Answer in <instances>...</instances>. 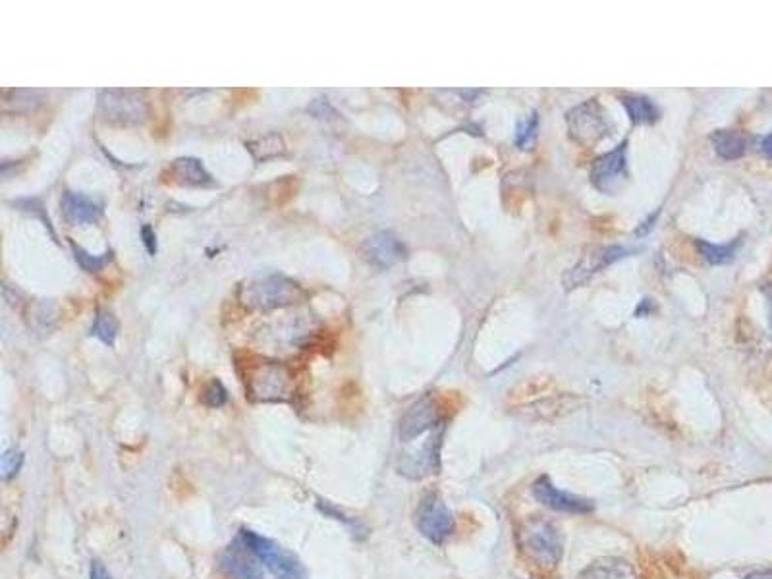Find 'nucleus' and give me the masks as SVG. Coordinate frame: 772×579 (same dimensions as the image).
<instances>
[{"label": "nucleus", "mask_w": 772, "mask_h": 579, "mask_svg": "<svg viewBox=\"0 0 772 579\" xmlns=\"http://www.w3.org/2000/svg\"><path fill=\"white\" fill-rule=\"evenodd\" d=\"M292 371L284 363L259 361L248 365L244 379L246 392L253 402H284L294 390Z\"/></svg>", "instance_id": "obj_1"}, {"label": "nucleus", "mask_w": 772, "mask_h": 579, "mask_svg": "<svg viewBox=\"0 0 772 579\" xmlns=\"http://www.w3.org/2000/svg\"><path fill=\"white\" fill-rule=\"evenodd\" d=\"M518 543L525 556L541 568H556L562 560V541L556 527L541 520H527L518 533Z\"/></svg>", "instance_id": "obj_2"}, {"label": "nucleus", "mask_w": 772, "mask_h": 579, "mask_svg": "<svg viewBox=\"0 0 772 579\" xmlns=\"http://www.w3.org/2000/svg\"><path fill=\"white\" fill-rule=\"evenodd\" d=\"M240 296L244 305L251 309L269 311L276 307L298 304L300 300H304L305 292L290 278L267 276L246 284Z\"/></svg>", "instance_id": "obj_3"}, {"label": "nucleus", "mask_w": 772, "mask_h": 579, "mask_svg": "<svg viewBox=\"0 0 772 579\" xmlns=\"http://www.w3.org/2000/svg\"><path fill=\"white\" fill-rule=\"evenodd\" d=\"M244 547L248 549L261 564H265L278 579H307L304 564L292 554L276 545L275 541L261 537L253 531H242Z\"/></svg>", "instance_id": "obj_4"}, {"label": "nucleus", "mask_w": 772, "mask_h": 579, "mask_svg": "<svg viewBox=\"0 0 772 579\" xmlns=\"http://www.w3.org/2000/svg\"><path fill=\"white\" fill-rule=\"evenodd\" d=\"M417 527L425 539L442 545L454 533V514L437 493H429L417 508Z\"/></svg>", "instance_id": "obj_5"}, {"label": "nucleus", "mask_w": 772, "mask_h": 579, "mask_svg": "<svg viewBox=\"0 0 772 579\" xmlns=\"http://www.w3.org/2000/svg\"><path fill=\"white\" fill-rule=\"evenodd\" d=\"M568 128L570 136L579 145H595L601 139L607 138V116L597 99L585 101L576 109L568 112Z\"/></svg>", "instance_id": "obj_6"}, {"label": "nucleus", "mask_w": 772, "mask_h": 579, "mask_svg": "<svg viewBox=\"0 0 772 579\" xmlns=\"http://www.w3.org/2000/svg\"><path fill=\"white\" fill-rule=\"evenodd\" d=\"M101 111L120 124H141L147 118V103L139 91L111 89L101 95Z\"/></svg>", "instance_id": "obj_7"}, {"label": "nucleus", "mask_w": 772, "mask_h": 579, "mask_svg": "<svg viewBox=\"0 0 772 579\" xmlns=\"http://www.w3.org/2000/svg\"><path fill=\"white\" fill-rule=\"evenodd\" d=\"M628 143L624 141L616 149H612L607 155L599 157L591 168V182L593 186L603 193H614L628 176V159H626Z\"/></svg>", "instance_id": "obj_8"}, {"label": "nucleus", "mask_w": 772, "mask_h": 579, "mask_svg": "<svg viewBox=\"0 0 772 579\" xmlns=\"http://www.w3.org/2000/svg\"><path fill=\"white\" fill-rule=\"evenodd\" d=\"M441 425L439 406L431 396L417 400L400 421V441L414 442Z\"/></svg>", "instance_id": "obj_9"}, {"label": "nucleus", "mask_w": 772, "mask_h": 579, "mask_svg": "<svg viewBox=\"0 0 772 579\" xmlns=\"http://www.w3.org/2000/svg\"><path fill=\"white\" fill-rule=\"evenodd\" d=\"M533 497L543 506L551 508L554 512H564V514H589L593 512V502L587 498L570 495L566 491H560L554 487L549 477H539L533 483Z\"/></svg>", "instance_id": "obj_10"}, {"label": "nucleus", "mask_w": 772, "mask_h": 579, "mask_svg": "<svg viewBox=\"0 0 772 579\" xmlns=\"http://www.w3.org/2000/svg\"><path fill=\"white\" fill-rule=\"evenodd\" d=\"M361 253L373 267L388 269L406 257V248L392 232H379L363 244Z\"/></svg>", "instance_id": "obj_11"}, {"label": "nucleus", "mask_w": 772, "mask_h": 579, "mask_svg": "<svg viewBox=\"0 0 772 579\" xmlns=\"http://www.w3.org/2000/svg\"><path fill=\"white\" fill-rule=\"evenodd\" d=\"M628 249L618 248V246H610V248L593 249L589 255H585L579 265H576L568 275H566V286L568 288H578L581 284H585L591 276L595 273H599L601 269H605L608 265H612L614 261L626 257Z\"/></svg>", "instance_id": "obj_12"}, {"label": "nucleus", "mask_w": 772, "mask_h": 579, "mask_svg": "<svg viewBox=\"0 0 772 579\" xmlns=\"http://www.w3.org/2000/svg\"><path fill=\"white\" fill-rule=\"evenodd\" d=\"M62 215L70 224H93L103 215V207L83 193L66 192L62 195Z\"/></svg>", "instance_id": "obj_13"}, {"label": "nucleus", "mask_w": 772, "mask_h": 579, "mask_svg": "<svg viewBox=\"0 0 772 579\" xmlns=\"http://www.w3.org/2000/svg\"><path fill=\"white\" fill-rule=\"evenodd\" d=\"M259 564L261 562L249 551L230 547L228 551L222 552V572L230 579H265Z\"/></svg>", "instance_id": "obj_14"}, {"label": "nucleus", "mask_w": 772, "mask_h": 579, "mask_svg": "<svg viewBox=\"0 0 772 579\" xmlns=\"http://www.w3.org/2000/svg\"><path fill=\"white\" fill-rule=\"evenodd\" d=\"M168 180L178 186H188V188H205L213 184L211 174L201 165V161L193 157H184L176 159L172 165L168 166Z\"/></svg>", "instance_id": "obj_15"}, {"label": "nucleus", "mask_w": 772, "mask_h": 579, "mask_svg": "<svg viewBox=\"0 0 772 579\" xmlns=\"http://www.w3.org/2000/svg\"><path fill=\"white\" fill-rule=\"evenodd\" d=\"M579 579H637V572L622 558H603L585 568Z\"/></svg>", "instance_id": "obj_16"}, {"label": "nucleus", "mask_w": 772, "mask_h": 579, "mask_svg": "<svg viewBox=\"0 0 772 579\" xmlns=\"http://www.w3.org/2000/svg\"><path fill=\"white\" fill-rule=\"evenodd\" d=\"M711 141L718 157L724 161L742 159L747 151V138L736 130H718L711 136Z\"/></svg>", "instance_id": "obj_17"}, {"label": "nucleus", "mask_w": 772, "mask_h": 579, "mask_svg": "<svg viewBox=\"0 0 772 579\" xmlns=\"http://www.w3.org/2000/svg\"><path fill=\"white\" fill-rule=\"evenodd\" d=\"M622 103L626 107V111L630 114L632 122L637 126H651L659 120L661 112L657 109V105L647 99V97H641V95H624L622 97Z\"/></svg>", "instance_id": "obj_18"}, {"label": "nucleus", "mask_w": 772, "mask_h": 579, "mask_svg": "<svg viewBox=\"0 0 772 579\" xmlns=\"http://www.w3.org/2000/svg\"><path fill=\"white\" fill-rule=\"evenodd\" d=\"M740 246V240H734L732 244H709V242H703V240H697V249L699 253L703 255V259L711 265H726L734 259L736 251Z\"/></svg>", "instance_id": "obj_19"}, {"label": "nucleus", "mask_w": 772, "mask_h": 579, "mask_svg": "<svg viewBox=\"0 0 772 579\" xmlns=\"http://www.w3.org/2000/svg\"><path fill=\"white\" fill-rule=\"evenodd\" d=\"M91 334L95 338H99L101 342H105L107 346L114 344L116 334H118V321H116V317L112 315L111 311H107V309H99L97 311L95 323L91 327Z\"/></svg>", "instance_id": "obj_20"}, {"label": "nucleus", "mask_w": 772, "mask_h": 579, "mask_svg": "<svg viewBox=\"0 0 772 579\" xmlns=\"http://www.w3.org/2000/svg\"><path fill=\"white\" fill-rule=\"evenodd\" d=\"M72 251H74V257L80 263V267H82L83 271H87V273H101L111 263V253L91 255V253H87L85 249L76 246V244H72Z\"/></svg>", "instance_id": "obj_21"}, {"label": "nucleus", "mask_w": 772, "mask_h": 579, "mask_svg": "<svg viewBox=\"0 0 772 579\" xmlns=\"http://www.w3.org/2000/svg\"><path fill=\"white\" fill-rule=\"evenodd\" d=\"M537 124H539V118H537V112H531L527 114L524 120L518 124V132H516V145L520 149H529L535 141L537 136Z\"/></svg>", "instance_id": "obj_22"}, {"label": "nucleus", "mask_w": 772, "mask_h": 579, "mask_svg": "<svg viewBox=\"0 0 772 579\" xmlns=\"http://www.w3.org/2000/svg\"><path fill=\"white\" fill-rule=\"evenodd\" d=\"M22 464H24V454L20 450H16V448L6 450L2 456V464H0L4 481H10L12 477H16L18 471L22 469Z\"/></svg>", "instance_id": "obj_23"}, {"label": "nucleus", "mask_w": 772, "mask_h": 579, "mask_svg": "<svg viewBox=\"0 0 772 579\" xmlns=\"http://www.w3.org/2000/svg\"><path fill=\"white\" fill-rule=\"evenodd\" d=\"M228 400V392L221 381H211L203 390V404L209 408H221Z\"/></svg>", "instance_id": "obj_24"}, {"label": "nucleus", "mask_w": 772, "mask_h": 579, "mask_svg": "<svg viewBox=\"0 0 772 579\" xmlns=\"http://www.w3.org/2000/svg\"><path fill=\"white\" fill-rule=\"evenodd\" d=\"M89 579H112V576L101 560H93L89 568Z\"/></svg>", "instance_id": "obj_25"}, {"label": "nucleus", "mask_w": 772, "mask_h": 579, "mask_svg": "<svg viewBox=\"0 0 772 579\" xmlns=\"http://www.w3.org/2000/svg\"><path fill=\"white\" fill-rule=\"evenodd\" d=\"M141 234H143V242H145V248L149 251V255H155L157 253V236H155L153 228L145 226Z\"/></svg>", "instance_id": "obj_26"}, {"label": "nucleus", "mask_w": 772, "mask_h": 579, "mask_svg": "<svg viewBox=\"0 0 772 579\" xmlns=\"http://www.w3.org/2000/svg\"><path fill=\"white\" fill-rule=\"evenodd\" d=\"M759 149H761V153H763L767 159H771L772 161V134L771 136H767V138L761 139Z\"/></svg>", "instance_id": "obj_27"}, {"label": "nucleus", "mask_w": 772, "mask_h": 579, "mask_svg": "<svg viewBox=\"0 0 772 579\" xmlns=\"http://www.w3.org/2000/svg\"><path fill=\"white\" fill-rule=\"evenodd\" d=\"M657 215H659V213L651 215L647 221L643 222V226H641V228H637V230H635V234H637V236H643V234H647V232L651 230V226H653L655 221H657Z\"/></svg>", "instance_id": "obj_28"}, {"label": "nucleus", "mask_w": 772, "mask_h": 579, "mask_svg": "<svg viewBox=\"0 0 772 579\" xmlns=\"http://www.w3.org/2000/svg\"><path fill=\"white\" fill-rule=\"evenodd\" d=\"M763 294H765L767 304H769V323H771L772 331V284H765V286H763Z\"/></svg>", "instance_id": "obj_29"}, {"label": "nucleus", "mask_w": 772, "mask_h": 579, "mask_svg": "<svg viewBox=\"0 0 772 579\" xmlns=\"http://www.w3.org/2000/svg\"><path fill=\"white\" fill-rule=\"evenodd\" d=\"M745 579H772V570H763V572H753Z\"/></svg>", "instance_id": "obj_30"}]
</instances>
